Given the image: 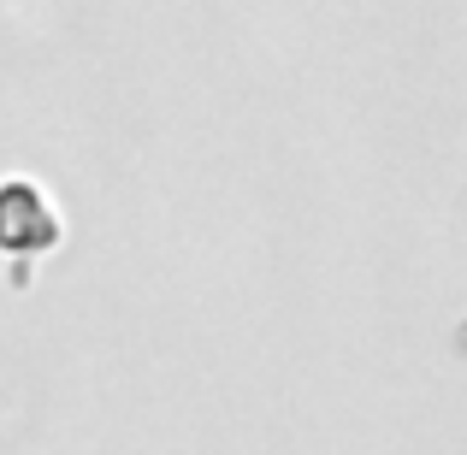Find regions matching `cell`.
<instances>
[{
  "label": "cell",
  "instance_id": "1",
  "mask_svg": "<svg viewBox=\"0 0 467 455\" xmlns=\"http://www.w3.org/2000/svg\"><path fill=\"white\" fill-rule=\"evenodd\" d=\"M59 243V213L30 183H0V254H42Z\"/></svg>",
  "mask_w": 467,
  "mask_h": 455
}]
</instances>
